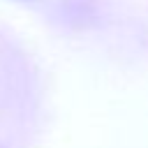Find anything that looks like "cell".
I'll return each instance as SVG.
<instances>
[]
</instances>
